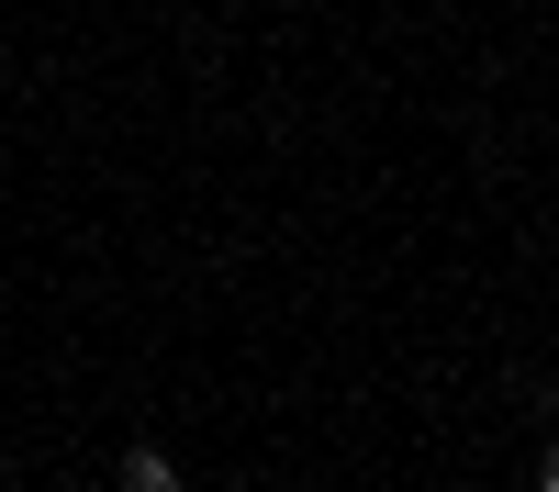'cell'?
Masks as SVG:
<instances>
[{
  "label": "cell",
  "mask_w": 559,
  "mask_h": 492,
  "mask_svg": "<svg viewBox=\"0 0 559 492\" xmlns=\"http://www.w3.org/2000/svg\"><path fill=\"white\" fill-rule=\"evenodd\" d=\"M123 492H179V470L157 459V447H134V459H123Z\"/></svg>",
  "instance_id": "cell-1"
}]
</instances>
